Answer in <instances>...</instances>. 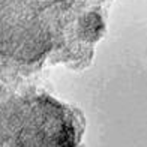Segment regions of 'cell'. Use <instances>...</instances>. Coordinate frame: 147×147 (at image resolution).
I'll list each match as a JSON object with an SVG mask.
<instances>
[{"label":"cell","instance_id":"cell-1","mask_svg":"<svg viewBox=\"0 0 147 147\" xmlns=\"http://www.w3.org/2000/svg\"><path fill=\"white\" fill-rule=\"evenodd\" d=\"M77 126L68 107L47 95L0 105V147H75Z\"/></svg>","mask_w":147,"mask_h":147}]
</instances>
